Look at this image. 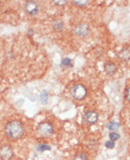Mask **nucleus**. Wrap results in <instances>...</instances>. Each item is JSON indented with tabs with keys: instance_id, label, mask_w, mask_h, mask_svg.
<instances>
[{
	"instance_id": "obj_1",
	"label": "nucleus",
	"mask_w": 130,
	"mask_h": 160,
	"mask_svg": "<svg viewBox=\"0 0 130 160\" xmlns=\"http://www.w3.org/2000/svg\"><path fill=\"white\" fill-rule=\"evenodd\" d=\"M5 133L11 139H17L24 135L25 128L21 121L12 120L9 123H7L5 127Z\"/></svg>"
},
{
	"instance_id": "obj_2",
	"label": "nucleus",
	"mask_w": 130,
	"mask_h": 160,
	"mask_svg": "<svg viewBox=\"0 0 130 160\" xmlns=\"http://www.w3.org/2000/svg\"><path fill=\"white\" fill-rule=\"evenodd\" d=\"M72 97L77 101H82L87 96V88L83 84H76L71 88Z\"/></svg>"
},
{
	"instance_id": "obj_3",
	"label": "nucleus",
	"mask_w": 130,
	"mask_h": 160,
	"mask_svg": "<svg viewBox=\"0 0 130 160\" xmlns=\"http://www.w3.org/2000/svg\"><path fill=\"white\" fill-rule=\"evenodd\" d=\"M54 132L53 124L50 122H42L38 126V133L41 137H49Z\"/></svg>"
},
{
	"instance_id": "obj_4",
	"label": "nucleus",
	"mask_w": 130,
	"mask_h": 160,
	"mask_svg": "<svg viewBox=\"0 0 130 160\" xmlns=\"http://www.w3.org/2000/svg\"><path fill=\"white\" fill-rule=\"evenodd\" d=\"M25 11L29 15H36L39 12V6L35 1H26L25 4Z\"/></svg>"
},
{
	"instance_id": "obj_5",
	"label": "nucleus",
	"mask_w": 130,
	"mask_h": 160,
	"mask_svg": "<svg viewBox=\"0 0 130 160\" xmlns=\"http://www.w3.org/2000/svg\"><path fill=\"white\" fill-rule=\"evenodd\" d=\"M13 156V150L11 146L5 145L0 148V158L2 160H10Z\"/></svg>"
},
{
	"instance_id": "obj_6",
	"label": "nucleus",
	"mask_w": 130,
	"mask_h": 160,
	"mask_svg": "<svg viewBox=\"0 0 130 160\" xmlns=\"http://www.w3.org/2000/svg\"><path fill=\"white\" fill-rule=\"evenodd\" d=\"M84 121L88 124H94L98 120V114L95 111H88L84 114Z\"/></svg>"
},
{
	"instance_id": "obj_7",
	"label": "nucleus",
	"mask_w": 130,
	"mask_h": 160,
	"mask_svg": "<svg viewBox=\"0 0 130 160\" xmlns=\"http://www.w3.org/2000/svg\"><path fill=\"white\" fill-rule=\"evenodd\" d=\"M75 33L78 36H86L89 34V28L86 24H78L75 28Z\"/></svg>"
},
{
	"instance_id": "obj_8",
	"label": "nucleus",
	"mask_w": 130,
	"mask_h": 160,
	"mask_svg": "<svg viewBox=\"0 0 130 160\" xmlns=\"http://www.w3.org/2000/svg\"><path fill=\"white\" fill-rule=\"evenodd\" d=\"M104 69H105V72L109 75H111V74H114L116 71H117V67L114 62H108L105 63V67H104Z\"/></svg>"
},
{
	"instance_id": "obj_9",
	"label": "nucleus",
	"mask_w": 130,
	"mask_h": 160,
	"mask_svg": "<svg viewBox=\"0 0 130 160\" xmlns=\"http://www.w3.org/2000/svg\"><path fill=\"white\" fill-rule=\"evenodd\" d=\"M63 26H64V24L60 19H56L52 23V27L55 30H61L63 28Z\"/></svg>"
},
{
	"instance_id": "obj_10",
	"label": "nucleus",
	"mask_w": 130,
	"mask_h": 160,
	"mask_svg": "<svg viewBox=\"0 0 130 160\" xmlns=\"http://www.w3.org/2000/svg\"><path fill=\"white\" fill-rule=\"evenodd\" d=\"M60 66H61V68H72L73 67V61L70 58H65L61 61Z\"/></svg>"
},
{
	"instance_id": "obj_11",
	"label": "nucleus",
	"mask_w": 130,
	"mask_h": 160,
	"mask_svg": "<svg viewBox=\"0 0 130 160\" xmlns=\"http://www.w3.org/2000/svg\"><path fill=\"white\" fill-rule=\"evenodd\" d=\"M119 58L123 61H128L129 60V49L128 48H123L121 50L119 53Z\"/></svg>"
},
{
	"instance_id": "obj_12",
	"label": "nucleus",
	"mask_w": 130,
	"mask_h": 160,
	"mask_svg": "<svg viewBox=\"0 0 130 160\" xmlns=\"http://www.w3.org/2000/svg\"><path fill=\"white\" fill-rule=\"evenodd\" d=\"M120 128V124L116 121H110L109 124H108V129L111 132H114V131H117L119 130Z\"/></svg>"
},
{
	"instance_id": "obj_13",
	"label": "nucleus",
	"mask_w": 130,
	"mask_h": 160,
	"mask_svg": "<svg viewBox=\"0 0 130 160\" xmlns=\"http://www.w3.org/2000/svg\"><path fill=\"white\" fill-rule=\"evenodd\" d=\"M87 154L85 152H78L77 154H75V156L73 157V160H87Z\"/></svg>"
},
{
	"instance_id": "obj_14",
	"label": "nucleus",
	"mask_w": 130,
	"mask_h": 160,
	"mask_svg": "<svg viewBox=\"0 0 130 160\" xmlns=\"http://www.w3.org/2000/svg\"><path fill=\"white\" fill-rule=\"evenodd\" d=\"M40 99H41V102L43 103H44V104L47 103V102H48V94H47L46 91H43L42 92V94L40 96Z\"/></svg>"
},
{
	"instance_id": "obj_15",
	"label": "nucleus",
	"mask_w": 130,
	"mask_h": 160,
	"mask_svg": "<svg viewBox=\"0 0 130 160\" xmlns=\"http://www.w3.org/2000/svg\"><path fill=\"white\" fill-rule=\"evenodd\" d=\"M109 139H110V141H116V140H118L119 138H120V135L119 134H117V133H114V132H111L109 135Z\"/></svg>"
},
{
	"instance_id": "obj_16",
	"label": "nucleus",
	"mask_w": 130,
	"mask_h": 160,
	"mask_svg": "<svg viewBox=\"0 0 130 160\" xmlns=\"http://www.w3.org/2000/svg\"><path fill=\"white\" fill-rule=\"evenodd\" d=\"M51 149V147L50 146H48V145H40V146H38V148H37V150L38 151H49Z\"/></svg>"
},
{
	"instance_id": "obj_17",
	"label": "nucleus",
	"mask_w": 130,
	"mask_h": 160,
	"mask_svg": "<svg viewBox=\"0 0 130 160\" xmlns=\"http://www.w3.org/2000/svg\"><path fill=\"white\" fill-rule=\"evenodd\" d=\"M105 146H106V148H107V149H112V148H114L115 143H114L113 141L109 140V141H107V142L105 143Z\"/></svg>"
},
{
	"instance_id": "obj_18",
	"label": "nucleus",
	"mask_w": 130,
	"mask_h": 160,
	"mask_svg": "<svg viewBox=\"0 0 130 160\" xmlns=\"http://www.w3.org/2000/svg\"><path fill=\"white\" fill-rule=\"evenodd\" d=\"M88 3V1H73V4L77 5V6H85Z\"/></svg>"
},
{
	"instance_id": "obj_19",
	"label": "nucleus",
	"mask_w": 130,
	"mask_h": 160,
	"mask_svg": "<svg viewBox=\"0 0 130 160\" xmlns=\"http://www.w3.org/2000/svg\"><path fill=\"white\" fill-rule=\"evenodd\" d=\"M129 87H127L126 89H125V92H124V98L129 102Z\"/></svg>"
},
{
	"instance_id": "obj_20",
	"label": "nucleus",
	"mask_w": 130,
	"mask_h": 160,
	"mask_svg": "<svg viewBox=\"0 0 130 160\" xmlns=\"http://www.w3.org/2000/svg\"><path fill=\"white\" fill-rule=\"evenodd\" d=\"M53 3H54V4H57L58 6H59V5L61 6V5L66 4V3H67V1H65V0H64V1H56V0H54Z\"/></svg>"
}]
</instances>
